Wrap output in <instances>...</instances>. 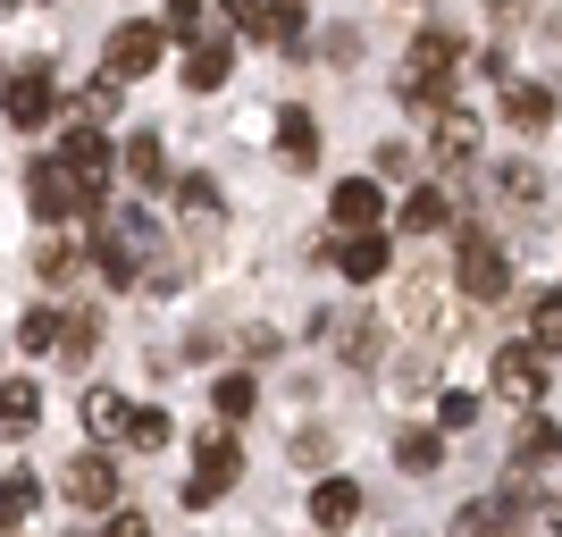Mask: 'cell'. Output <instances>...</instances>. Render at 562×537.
Listing matches in <instances>:
<instances>
[{"mask_svg":"<svg viewBox=\"0 0 562 537\" xmlns=\"http://www.w3.org/2000/svg\"><path fill=\"white\" fill-rule=\"evenodd\" d=\"M235 76V43H193V59H186V85L193 93H218Z\"/></svg>","mask_w":562,"mask_h":537,"instance_id":"obj_20","label":"cell"},{"mask_svg":"<svg viewBox=\"0 0 562 537\" xmlns=\"http://www.w3.org/2000/svg\"><path fill=\"white\" fill-rule=\"evenodd\" d=\"M336 353H345V361H361V370H370L378 361V320H361V311H336Z\"/></svg>","mask_w":562,"mask_h":537,"instance_id":"obj_23","label":"cell"},{"mask_svg":"<svg viewBox=\"0 0 562 537\" xmlns=\"http://www.w3.org/2000/svg\"><path fill=\"white\" fill-rule=\"evenodd\" d=\"M395 462L412 470V479H428V470H446V437H437V428H403V437H395Z\"/></svg>","mask_w":562,"mask_h":537,"instance_id":"obj_22","label":"cell"},{"mask_svg":"<svg viewBox=\"0 0 562 537\" xmlns=\"http://www.w3.org/2000/svg\"><path fill=\"white\" fill-rule=\"evenodd\" d=\"M495 202H513V211H538V168H495Z\"/></svg>","mask_w":562,"mask_h":537,"instance_id":"obj_28","label":"cell"},{"mask_svg":"<svg viewBox=\"0 0 562 537\" xmlns=\"http://www.w3.org/2000/svg\"><path fill=\"white\" fill-rule=\"evenodd\" d=\"M126 177H135V186H168V143L135 135V143H126Z\"/></svg>","mask_w":562,"mask_h":537,"instance_id":"obj_24","label":"cell"},{"mask_svg":"<svg viewBox=\"0 0 562 537\" xmlns=\"http://www.w3.org/2000/svg\"><path fill=\"white\" fill-rule=\"evenodd\" d=\"M168 437H177V428H168V412H151V403H135V428H126V445H143V454H160Z\"/></svg>","mask_w":562,"mask_h":537,"instance_id":"obj_29","label":"cell"},{"mask_svg":"<svg viewBox=\"0 0 562 537\" xmlns=\"http://www.w3.org/2000/svg\"><path fill=\"white\" fill-rule=\"evenodd\" d=\"M126 428H135V403L110 395V387H93V395H85V437L110 445V437H126Z\"/></svg>","mask_w":562,"mask_h":537,"instance_id":"obj_15","label":"cell"},{"mask_svg":"<svg viewBox=\"0 0 562 537\" xmlns=\"http://www.w3.org/2000/svg\"><path fill=\"white\" fill-rule=\"evenodd\" d=\"M311 521L319 529H352L361 521V479H319L311 488Z\"/></svg>","mask_w":562,"mask_h":537,"instance_id":"obj_13","label":"cell"},{"mask_svg":"<svg viewBox=\"0 0 562 537\" xmlns=\"http://www.w3.org/2000/svg\"><path fill=\"white\" fill-rule=\"evenodd\" d=\"M59 488H68V504H85V513H101V504H110V495H117V462H110V454H76Z\"/></svg>","mask_w":562,"mask_h":537,"instance_id":"obj_10","label":"cell"},{"mask_svg":"<svg viewBox=\"0 0 562 537\" xmlns=\"http://www.w3.org/2000/svg\"><path fill=\"white\" fill-rule=\"evenodd\" d=\"M93 336H101V320L85 311V320H68V327H59V353H68V361H85V353H93Z\"/></svg>","mask_w":562,"mask_h":537,"instance_id":"obj_34","label":"cell"},{"mask_svg":"<svg viewBox=\"0 0 562 537\" xmlns=\"http://www.w3.org/2000/svg\"><path fill=\"white\" fill-rule=\"evenodd\" d=\"M529 336H538V353H562V286L538 303V327H529Z\"/></svg>","mask_w":562,"mask_h":537,"instance_id":"obj_33","label":"cell"},{"mask_svg":"<svg viewBox=\"0 0 562 537\" xmlns=\"http://www.w3.org/2000/svg\"><path fill=\"white\" fill-rule=\"evenodd\" d=\"M244 479V454H235V437H202L193 445V479H186V504H218V495Z\"/></svg>","mask_w":562,"mask_h":537,"instance_id":"obj_6","label":"cell"},{"mask_svg":"<svg viewBox=\"0 0 562 537\" xmlns=\"http://www.w3.org/2000/svg\"><path fill=\"white\" fill-rule=\"evenodd\" d=\"M278 152L294 168H311V160H319V118H311V110H278Z\"/></svg>","mask_w":562,"mask_h":537,"instance_id":"obj_19","label":"cell"},{"mask_svg":"<svg viewBox=\"0 0 562 537\" xmlns=\"http://www.w3.org/2000/svg\"><path fill=\"white\" fill-rule=\"evenodd\" d=\"M93 269H101L110 286H135L143 269H160V219L126 202V211H117L110 227L93 235Z\"/></svg>","mask_w":562,"mask_h":537,"instance_id":"obj_2","label":"cell"},{"mask_svg":"<svg viewBox=\"0 0 562 537\" xmlns=\"http://www.w3.org/2000/svg\"><path fill=\"white\" fill-rule=\"evenodd\" d=\"M453 278H462L470 303H495L504 286H513V260H504V244H495L487 227H462V253H453Z\"/></svg>","mask_w":562,"mask_h":537,"instance_id":"obj_4","label":"cell"},{"mask_svg":"<svg viewBox=\"0 0 562 537\" xmlns=\"http://www.w3.org/2000/svg\"><path fill=\"white\" fill-rule=\"evenodd\" d=\"M160 34H168V43H193V34H202V0H168V9H160Z\"/></svg>","mask_w":562,"mask_h":537,"instance_id":"obj_31","label":"cell"},{"mask_svg":"<svg viewBox=\"0 0 562 537\" xmlns=\"http://www.w3.org/2000/svg\"><path fill=\"white\" fill-rule=\"evenodd\" d=\"M554 454H562V428L554 421H529V428H520V462H554Z\"/></svg>","mask_w":562,"mask_h":537,"instance_id":"obj_32","label":"cell"},{"mask_svg":"<svg viewBox=\"0 0 562 537\" xmlns=\"http://www.w3.org/2000/svg\"><path fill=\"white\" fill-rule=\"evenodd\" d=\"M160 51H168V34H160V25H117L110 43H101V68H110L117 85H135V76H151V68H160Z\"/></svg>","mask_w":562,"mask_h":537,"instance_id":"obj_7","label":"cell"},{"mask_svg":"<svg viewBox=\"0 0 562 537\" xmlns=\"http://www.w3.org/2000/svg\"><path fill=\"white\" fill-rule=\"evenodd\" d=\"M85 202H93V193H85V177H76L68 160H34V168H25V211L43 219V227H59V219H76V211H85Z\"/></svg>","mask_w":562,"mask_h":537,"instance_id":"obj_3","label":"cell"},{"mask_svg":"<svg viewBox=\"0 0 562 537\" xmlns=\"http://www.w3.org/2000/svg\"><path fill=\"white\" fill-rule=\"evenodd\" d=\"M0 110H9V126H43L50 118V76L43 68H25L9 93H0Z\"/></svg>","mask_w":562,"mask_h":537,"instance_id":"obj_14","label":"cell"},{"mask_svg":"<svg viewBox=\"0 0 562 537\" xmlns=\"http://www.w3.org/2000/svg\"><path fill=\"white\" fill-rule=\"evenodd\" d=\"M0 428H9V437H34V428H43V387H34V378H9V387H0Z\"/></svg>","mask_w":562,"mask_h":537,"instance_id":"obj_16","label":"cell"},{"mask_svg":"<svg viewBox=\"0 0 562 537\" xmlns=\"http://www.w3.org/2000/svg\"><path fill=\"white\" fill-rule=\"evenodd\" d=\"M470 421H479V395H462V387L437 395V428H470Z\"/></svg>","mask_w":562,"mask_h":537,"instance_id":"obj_35","label":"cell"},{"mask_svg":"<svg viewBox=\"0 0 562 537\" xmlns=\"http://www.w3.org/2000/svg\"><path fill=\"white\" fill-rule=\"evenodd\" d=\"M446 219H453V193H446V186H420V193L395 211V227H403V235H437Z\"/></svg>","mask_w":562,"mask_h":537,"instance_id":"obj_18","label":"cell"},{"mask_svg":"<svg viewBox=\"0 0 562 537\" xmlns=\"http://www.w3.org/2000/svg\"><path fill=\"white\" fill-rule=\"evenodd\" d=\"M25 521H34V479L0 470V529H25Z\"/></svg>","mask_w":562,"mask_h":537,"instance_id":"obj_25","label":"cell"},{"mask_svg":"<svg viewBox=\"0 0 562 537\" xmlns=\"http://www.w3.org/2000/svg\"><path fill=\"white\" fill-rule=\"evenodd\" d=\"M59 160H68L76 177H85V193H93V202H101V193H110V177H117L110 143H101L93 126H85V118H76V126H68V143H59Z\"/></svg>","mask_w":562,"mask_h":537,"instance_id":"obj_9","label":"cell"},{"mask_svg":"<svg viewBox=\"0 0 562 537\" xmlns=\"http://www.w3.org/2000/svg\"><path fill=\"white\" fill-rule=\"evenodd\" d=\"M453 76H462V43H453L446 25H428L420 43L403 51V76H395V93L412 101L420 118H437V110H453V101H446V93H453Z\"/></svg>","mask_w":562,"mask_h":537,"instance_id":"obj_1","label":"cell"},{"mask_svg":"<svg viewBox=\"0 0 562 537\" xmlns=\"http://www.w3.org/2000/svg\"><path fill=\"white\" fill-rule=\"evenodd\" d=\"M336 227H352V235H370L378 227V211H386V193H378V177H345V186H336Z\"/></svg>","mask_w":562,"mask_h":537,"instance_id":"obj_11","label":"cell"},{"mask_svg":"<svg viewBox=\"0 0 562 537\" xmlns=\"http://www.w3.org/2000/svg\"><path fill=\"white\" fill-rule=\"evenodd\" d=\"M177 211L211 235V227H218V186H211V177H186V186H177Z\"/></svg>","mask_w":562,"mask_h":537,"instance_id":"obj_27","label":"cell"},{"mask_svg":"<svg viewBox=\"0 0 562 537\" xmlns=\"http://www.w3.org/2000/svg\"><path fill=\"white\" fill-rule=\"evenodd\" d=\"M470 152H479V118H470V110H437V160L462 168Z\"/></svg>","mask_w":562,"mask_h":537,"instance_id":"obj_21","label":"cell"},{"mask_svg":"<svg viewBox=\"0 0 562 537\" xmlns=\"http://www.w3.org/2000/svg\"><path fill=\"white\" fill-rule=\"evenodd\" d=\"M9 9H18V0H0V18H9Z\"/></svg>","mask_w":562,"mask_h":537,"instance_id":"obj_37","label":"cell"},{"mask_svg":"<svg viewBox=\"0 0 562 537\" xmlns=\"http://www.w3.org/2000/svg\"><path fill=\"white\" fill-rule=\"evenodd\" d=\"M227 25L235 34H260V43H278V51H303V18L285 0H227Z\"/></svg>","mask_w":562,"mask_h":537,"instance_id":"obj_8","label":"cell"},{"mask_svg":"<svg viewBox=\"0 0 562 537\" xmlns=\"http://www.w3.org/2000/svg\"><path fill=\"white\" fill-rule=\"evenodd\" d=\"M101 537H151V521H143V513H110V521H101Z\"/></svg>","mask_w":562,"mask_h":537,"instance_id":"obj_36","label":"cell"},{"mask_svg":"<svg viewBox=\"0 0 562 537\" xmlns=\"http://www.w3.org/2000/svg\"><path fill=\"white\" fill-rule=\"evenodd\" d=\"M504 126L513 135H546L554 126V93L546 85H504Z\"/></svg>","mask_w":562,"mask_h":537,"instance_id":"obj_12","label":"cell"},{"mask_svg":"<svg viewBox=\"0 0 562 537\" xmlns=\"http://www.w3.org/2000/svg\"><path fill=\"white\" fill-rule=\"evenodd\" d=\"M487 378H495V395H504V403H546V353L538 345H495Z\"/></svg>","mask_w":562,"mask_h":537,"instance_id":"obj_5","label":"cell"},{"mask_svg":"<svg viewBox=\"0 0 562 537\" xmlns=\"http://www.w3.org/2000/svg\"><path fill=\"white\" fill-rule=\"evenodd\" d=\"M336 260H345V278L352 286H370V278H386V260H395V244H386V235H352V244H336Z\"/></svg>","mask_w":562,"mask_h":537,"instance_id":"obj_17","label":"cell"},{"mask_svg":"<svg viewBox=\"0 0 562 537\" xmlns=\"http://www.w3.org/2000/svg\"><path fill=\"white\" fill-rule=\"evenodd\" d=\"M211 403H218V421H252L260 387H252V378H244V370H227V378H218V387H211Z\"/></svg>","mask_w":562,"mask_h":537,"instance_id":"obj_26","label":"cell"},{"mask_svg":"<svg viewBox=\"0 0 562 537\" xmlns=\"http://www.w3.org/2000/svg\"><path fill=\"white\" fill-rule=\"evenodd\" d=\"M59 327H68V320H50V311H25V320H18V345H25V353H59Z\"/></svg>","mask_w":562,"mask_h":537,"instance_id":"obj_30","label":"cell"}]
</instances>
